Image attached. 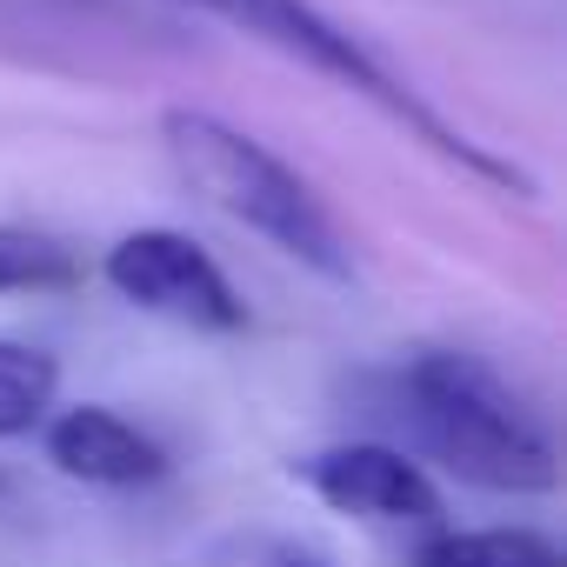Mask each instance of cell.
I'll use <instances>...</instances> for the list:
<instances>
[{"instance_id": "6da1fadb", "label": "cell", "mask_w": 567, "mask_h": 567, "mask_svg": "<svg viewBox=\"0 0 567 567\" xmlns=\"http://www.w3.org/2000/svg\"><path fill=\"white\" fill-rule=\"evenodd\" d=\"M161 147H167L174 174L207 207H220L227 220H240L247 234H260L267 247H280L288 260H301L328 280H354V247L341 240L334 214L274 147H260L254 134H240L234 121H220L207 107H167Z\"/></svg>"}, {"instance_id": "ba28073f", "label": "cell", "mask_w": 567, "mask_h": 567, "mask_svg": "<svg viewBox=\"0 0 567 567\" xmlns=\"http://www.w3.org/2000/svg\"><path fill=\"white\" fill-rule=\"evenodd\" d=\"M414 567H567V554L534 527H454L434 534Z\"/></svg>"}, {"instance_id": "7a4b0ae2", "label": "cell", "mask_w": 567, "mask_h": 567, "mask_svg": "<svg viewBox=\"0 0 567 567\" xmlns=\"http://www.w3.org/2000/svg\"><path fill=\"white\" fill-rule=\"evenodd\" d=\"M401 414L421 447L467 487L487 494H547L560 481L554 441L534 408L474 354H414L394 381Z\"/></svg>"}, {"instance_id": "52a82bcc", "label": "cell", "mask_w": 567, "mask_h": 567, "mask_svg": "<svg viewBox=\"0 0 567 567\" xmlns=\"http://www.w3.org/2000/svg\"><path fill=\"white\" fill-rule=\"evenodd\" d=\"M81 280H87V260L74 254V240L0 220V295H68Z\"/></svg>"}, {"instance_id": "3957f363", "label": "cell", "mask_w": 567, "mask_h": 567, "mask_svg": "<svg viewBox=\"0 0 567 567\" xmlns=\"http://www.w3.org/2000/svg\"><path fill=\"white\" fill-rule=\"evenodd\" d=\"M174 8H194V14H214V21H227V28H240V34H254V41H267V48H280L288 61H301V68H315V74H328V81H341L348 94H361V101H374L381 114H394L401 127H414L441 161H454V167H467V174H481V181H501V187H514V194H527V181L507 167V161H494L481 141H467L461 127H447L414 87H401L348 28H334L315 0H174Z\"/></svg>"}, {"instance_id": "30bf717a", "label": "cell", "mask_w": 567, "mask_h": 567, "mask_svg": "<svg viewBox=\"0 0 567 567\" xmlns=\"http://www.w3.org/2000/svg\"><path fill=\"white\" fill-rule=\"evenodd\" d=\"M260 567H334V560H321V554H308V547H274Z\"/></svg>"}, {"instance_id": "9c48e42d", "label": "cell", "mask_w": 567, "mask_h": 567, "mask_svg": "<svg viewBox=\"0 0 567 567\" xmlns=\"http://www.w3.org/2000/svg\"><path fill=\"white\" fill-rule=\"evenodd\" d=\"M61 394V361L28 341H0V441L34 434L54 414Z\"/></svg>"}, {"instance_id": "277c9868", "label": "cell", "mask_w": 567, "mask_h": 567, "mask_svg": "<svg viewBox=\"0 0 567 567\" xmlns=\"http://www.w3.org/2000/svg\"><path fill=\"white\" fill-rule=\"evenodd\" d=\"M101 280L141 315H161L174 328L194 334H240L247 328V301L234 295V280L220 274V260L181 234V227H134L107 247Z\"/></svg>"}, {"instance_id": "8992f818", "label": "cell", "mask_w": 567, "mask_h": 567, "mask_svg": "<svg viewBox=\"0 0 567 567\" xmlns=\"http://www.w3.org/2000/svg\"><path fill=\"white\" fill-rule=\"evenodd\" d=\"M41 427H48V461L87 487H154L174 467L167 447L114 408H61Z\"/></svg>"}, {"instance_id": "8fae6325", "label": "cell", "mask_w": 567, "mask_h": 567, "mask_svg": "<svg viewBox=\"0 0 567 567\" xmlns=\"http://www.w3.org/2000/svg\"><path fill=\"white\" fill-rule=\"evenodd\" d=\"M0 494H8V481H0Z\"/></svg>"}, {"instance_id": "5b68a950", "label": "cell", "mask_w": 567, "mask_h": 567, "mask_svg": "<svg viewBox=\"0 0 567 567\" xmlns=\"http://www.w3.org/2000/svg\"><path fill=\"white\" fill-rule=\"evenodd\" d=\"M295 481L354 520H381V527H434L441 520V487L427 481L421 461H408L388 441H341L321 447L308 461H295Z\"/></svg>"}]
</instances>
